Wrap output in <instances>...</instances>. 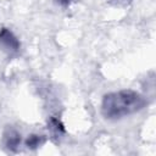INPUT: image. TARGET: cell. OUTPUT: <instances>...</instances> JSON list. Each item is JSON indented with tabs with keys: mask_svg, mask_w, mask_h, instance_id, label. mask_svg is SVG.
Instances as JSON below:
<instances>
[{
	"mask_svg": "<svg viewBox=\"0 0 156 156\" xmlns=\"http://www.w3.org/2000/svg\"><path fill=\"white\" fill-rule=\"evenodd\" d=\"M147 105L146 99L134 90L108 93L102 98L101 113L106 119H121L139 112Z\"/></svg>",
	"mask_w": 156,
	"mask_h": 156,
	"instance_id": "6da1fadb",
	"label": "cell"
},
{
	"mask_svg": "<svg viewBox=\"0 0 156 156\" xmlns=\"http://www.w3.org/2000/svg\"><path fill=\"white\" fill-rule=\"evenodd\" d=\"M0 45L9 54H16L21 48L20 40L9 28L0 29Z\"/></svg>",
	"mask_w": 156,
	"mask_h": 156,
	"instance_id": "7a4b0ae2",
	"label": "cell"
},
{
	"mask_svg": "<svg viewBox=\"0 0 156 156\" xmlns=\"http://www.w3.org/2000/svg\"><path fill=\"white\" fill-rule=\"evenodd\" d=\"M4 143H5V146L10 151L15 152V151H17V149L21 144V134L15 128L7 127L4 132Z\"/></svg>",
	"mask_w": 156,
	"mask_h": 156,
	"instance_id": "3957f363",
	"label": "cell"
},
{
	"mask_svg": "<svg viewBox=\"0 0 156 156\" xmlns=\"http://www.w3.org/2000/svg\"><path fill=\"white\" fill-rule=\"evenodd\" d=\"M48 128L50 130V134H51L52 139H58L65 134V127H63L62 122L60 119H57L56 117H51L49 119Z\"/></svg>",
	"mask_w": 156,
	"mask_h": 156,
	"instance_id": "277c9868",
	"label": "cell"
},
{
	"mask_svg": "<svg viewBox=\"0 0 156 156\" xmlns=\"http://www.w3.org/2000/svg\"><path fill=\"white\" fill-rule=\"evenodd\" d=\"M45 143V136L44 135H38V134H30L26 139V146L30 150H35L40 147Z\"/></svg>",
	"mask_w": 156,
	"mask_h": 156,
	"instance_id": "5b68a950",
	"label": "cell"
},
{
	"mask_svg": "<svg viewBox=\"0 0 156 156\" xmlns=\"http://www.w3.org/2000/svg\"><path fill=\"white\" fill-rule=\"evenodd\" d=\"M112 2H115L116 5H126V4H128L130 0H111Z\"/></svg>",
	"mask_w": 156,
	"mask_h": 156,
	"instance_id": "8992f818",
	"label": "cell"
},
{
	"mask_svg": "<svg viewBox=\"0 0 156 156\" xmlns=\"http://www.w3.org/2000/svg\"><path fill=\"white\" fill-rule=\"evenodd\" d=\"M61 5H63V6H66V5H68L69 2H71V0H57Z\"/></svg>",
	"mask_w": 156,
	"mask_h": 156,
	"instance_id": "52a82bcc",
	"label": "cell"
}]
</instances>
